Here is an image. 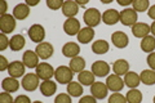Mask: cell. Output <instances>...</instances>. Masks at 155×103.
Listing matches in <instances>:
<instances>
[{
    "instance_id": "6da1fadb",
    "label": "cell",
    "mask_w": 155,
    "mask_h": 103,
    "mask_svg": "<svg viewBox=\"0 0 155 103\" xmlns=\"http://www.w3.org/2000/svg\"><path fill=\"white\" fill-rule=\"evenodd\" d=\"M84 22L87 23L88 27H96L98 26L100 22L102 21V14L100 13V11L97 8H89L84 12V16H83Z\"/></svg>"
},
{
    "instance_id": "7a4b0ae2",
    "label": "cell",
    "mask_w": 155,
    "mask_h": 103,
    "mask_svg": "<svg viewBox=\"0 0 155 103\" xmlns=\"http://www.w3.org/2000/svg\"><path fill=\"white\" fill-rule=\"evenodd\" d=\"M54 77L57 82H60V84H70L72 79H74V72L71 71L70 67L60 66L54 71Z\"/></svg>"
},
{
    "instance_id": "3957f363",
    "label": "cell",
    "mask_w": 155,
    "mask_h": 103,
    "mask_svg": "<svg viewBox=\"0 0 155 103\" xmlns=\"http://www.w3.org/2000/svg\"><path fill=\"white\" fill-rule=\"evenodd\" d=\"M27 34H28V37L31 39V41L38 43V44L43 43V40H44V37H45V30H44V27H43L41 24H39V23L32 24V26L28 28Z\"/></svg>"
},
{
    "instance_id": "277c9868",
    "label": "cell",
    "mask_w": 155,
    "mask_h": 103,
    "mask_svg": "<svg viewBox=\"0 0 155 103\" xmlns=\"http://www.w3.org/2000/svg\"><path fill=\"white\" fill-rule=\"evenodd\" d=\"M120 22L124 26H134L137 23V12L133 8H125L120 12Z\"/></svg>"
},
{
    "instance_id": "5b68a950",
    "label": "cell",
    "mask_w": 155,
    "mask_h": 103,
    "mask_svg": "<svg viewBox=\"0 0 155 103\" xmlns=\"http://www.w3.org/2000/svg\"><path fill=\"white\" fill-rule=\"evenodd\" d=\"M54 68H53L49 63H45V62H41L36 68H35V73L38 75L39 79L41 80H51L52 76H54Z\"/></svg>"
},
{
    "instance_id": "8992f818",
    "label": "cell",
    "mask_w": 155,
    "mask_h": 103,
    "mask_svg": "<svg viewBox=\"0 0 155 103\" xmlns=\"http://www.w3.org/2000/svg\"><path fill=\"white\" fill-rule=\"evenodd\" d=\"M16 28V18L11 14H4L0 16V30L3 34H11Z\"/></svg>"
},
{
    "instance_id": "52a82bcc",
    "label": "cell",
    "mask_w": 155,
    "mask_h": 103,
    "mask_svg": "<svg viewBox=\"0 0 155 103\" xmlns=\"http://www.w3.org/2000/svg\"><path fill=\"white\" fill-rule=\"evenodd\" d=\"M39 80H40V79L38 77L36 73H27V75L23 76L21 84H22V88L26 92H34V90L38 89Z\"/></svg>"
},
{
    "instance_id": "ba28073f",
    "label": "cell",
    "mask_w": 155,
    "mask_h": 103,
    "mask_svg": "<svg viewBox=\"0 0 155 103\" xmlns=\"http://www.w3.org/2000/svg\"><path fill=\"white\" fill-rule=\"evenodd\" d=\"M91 93L96 99H105V98L107 97L109 88L106 84H104V82L97 81V82H93V84L91 85Z\"/></svg>"
},
{
    "instance_id": "9c48e42d",
    "label": "cell",
    "mask_w": 155,
    "mask_h": 103,
    "mask_svg": "<svg viewBox=\"0 0 155 103\" xmlns=\"http://www.w3.org/2000/svg\"><path fill=\"white\" fill-rule=\"evenodd\" d=\"M106 85H107L109 90L114 92V93H119V92L124 88V81L122 80V77H120V76L113 73V75L107 76V80H106Z\"/></svg>"
},
{
    "instance_id": "30bf717a",
    "label": "cell",
    "mask_w": 155,
    "mask_h": 103,
    "mask_svg": "<svg viewBox=\"0 0 155 103\" xmlns=\"http://www.w3.org/2000/svg\"><path fill=\"white\" fill-rule=\"evenodd\" d=\"M80 28V22L76 18H67L65 23H64V31L69 36H75L79 34Z\"/></svg>"
},
{
    "instance_id": "8fae6325",
    "label": "cell",
    "mask_w": 155,
    "mask_h": 103,
    "mask_svg": "<svg viewBox=\"0 0 155 103\" xmlns=\"http://www.w3.org/2000/svg\"><path fill=\"white\" fill-rule=\"evenodd\" d=\"M25 68L26 66L23 65V62H19V61H14L9 63V67H8V73L11 77H14V79H18L25 75Z\"/></svg>"
},
{
    "instance_id": "7c38bea8",
    "label": "cell",
    "mask_w": 155,
    "mask_h": 103,
    "mask_svg": "<svg viewBox=\"0 0 155 103\" xmlns=\"http://www.w3.org/2000/svg\"><path fill=\"white\" fill-rule=\"evenodd\" d=\"M35 52L39 56V58H41V60H48V58H51L53 56L54 49H53L52 44H49V43H40L36 45Z\"/></svg>"
},
{
    "instance_id": "4fadbf2b",
    "label": "cell",
    "mask_w": 155,
    "mask_h": 103,
    "mask_svg": "<svg viewBox=\"0 0 155 103\" xmlns=\"http://www.w3.org/2000/svg\"><path fill=\"white\" fill-rule=\"evenodd\" d=\"M92 72H93L94 76H98V77L107 76L110 72V66L105 61H96L92 65Z\"/></svg>"
},
{
    "instance_id": "5bb4252c",
    "label": "cell",
    "mask_w": 155,
    "mask_h": 103,
    "mask_svg": "<svg viewBox=\"0 0 155 103\" xmlns=\"http://www.w3.org/2000/svg\"><path fill=\"white\" fill-rule=\"evenodd\" d=\"M22 62H23V65L28 68H36L40 65V63H39V56L36 54V52H32V50H27L23 53Z\"/></svg>"
},
{
    "instance_id": "9a60e30c",
    "label": "cell",
    "mask_w": 155,
    "mask_h": 103,
    "mask_svg": "<svg viewBox=\"0 0 155 103\" xmlns=\"http://www.w3.org/2000/svg\"><path fill=\"white\" fill-rule=\"evenodd\" d=\"M111 41H113L114 47L119 48V49H123L128 45L129 43V39H128V35L125 32H122V31H116L111 35Z\"/></svg>"
},
{
    "instance_id": "2e32d148",
    "label": "cell",
    "mask_w": 155,
    "mask_h": 103,
    "mask_svg": "<svg viewBox=\"0 0 155 103\" xmlns=\"http://www.w3.org/2000/svg\"><path fill=\"white\" fill-rule=\"evenodd\" d=\"M102 21L104 23L109 24V26H113V24H116L120 21V13L116 11V9L110 8L107 11H105L102 14Z\"/></svg>"
},
{
    "instance_id": "e0dca14e",
    "label": "cell",
    "mask_w": 155,
    "mask_h": 103,
    "mask_svg": "<svg viewBox=\"0 0 155 103\" xmlns=\"http://www.w3.org/2000/svg\"><path fill=\"white\" fill-rule=\"evenodd\" d=\"M149 32H151V31H150V26L146 23L137 22L134 26H132V34H133L134 37L143 39V37L149 36Z\"/></svg>"
},
{
    "instance_id": "ac0fdd59",
    "label": "cell",
    "mask_w": 155,
    "mask_h": 103,
    "mask_svg": "<svg viewBox=\"0 0 155 103\" xmlns=\"http://www.w3.org/2000/svg\"><path fill=\"white\" fill-rule=\"evenodd\" d=\"M79 53H80V47L76 43H66L62 47V54L67 58H71V60L79 56Z\"/></svg>"
},
{
    "instance_id": "d6986e66",
    "label": "cell",
    "mask_w": 155,
    "mask_h": 103,
    "mask_svg": "<svg viewBox=\"0 0 155 103\" xmlns=\"http://www.w3.org/2000/svg\"><path fill=\"white\" fill-rule=\"evenodd\" d=\"M62 13L67 18H75V16L79 13V5L75 2H71V0L65 2L64 7H62Z\"/></svg>"
},
{
    "instance_id": "ffe728a7",
    "label": "cell",
    "mask_w": 155,
    "mask_h": 103,
    "mask_svg": "<svg viewBox=\"0 0 155 103\" xmlns=\"http://www.w3.org/2000/svg\"><path fill=\"white\" fill-rule=\"evenodd\" d=\"M28 14H30V8L28 5L25 3V4H17L16 7L13 9V17L16 19H19V21H22V19H26L28 17Z\"/></svg>"
},
{
    "instance_id": "44dd1931",
    "label": "cell",
    "mask_w": 155,
    "mask_h": 103,
    "mask_svg": "<svg viewBox=\"0 0 155 103\" xmlns=\"http://www.w3.org/2000/svg\"><path fill=\"white\" fill-rule=\"evenodd\" d=\"M124 84L127 85L130 89H137V86L141 84V79H140V75H137L136 72H130L128 71L124 75Z\"/></svg>"
},
{
    "instance_id": "7402d4cb",
    "label": "cell",
    "mask_w": 155,
    "mask_h": 103,
    "mask_svg": "<svg viewBox=\"0 0 155 103\" xmlns=\"http://www.w3.org/2000/svg\"><path fill=\"white\" fill-rule=\"evenodd\" d=\"M78 41L81 44H88L89 41L93 40L94 37V31L92 27H83L78 34Z\"/></svg>"
},
{
    "instance_id": "603a6c76",
    "label": "cell",
    "mask_w": 155,
    "mask_h": 103,
    "mask_svg": "<svg viewBox=\"0 0 155 103\" xmlns=\"http://www.w3.org/2000/svg\"><path fill=\"white\" fill-rule=\"evenodd\" d=\"M2 88H3V90L7 92V93H14L19 89V82L17 81V79L9 76V77H5V79L3 80Z\"/></svg>"
},
{
    "instance_id": "cb8c5ba5",
    "label": "cell",
    "mask_w": 155,
    "mask_h": 103,
    "mask_svg": "<svg viewBox=\"0 0 155 103\" xmlns=\"http://www.w3.org/2000/svg\"><path fill=\"white\" fill-rule=\"evenodd\" d=\"M57 92V84L52 80H45L40 85V93L44 97H52Z\"/></svg>"
},
{
    "instance_id": "d4e9b609",
    "label": "cell",
    "mask_w": 155,
    "mask_h": 103,
    "mask_svg": "<svg viewBox=\"0 0 155 103\" xmlns=\"http://www.w3.org/2000/svg\"><path fill=\"white\" fill-rule=\"evenodd\" d=\"M113 70H114L115 75L123 76V75H125V73L129 71V63L125 61V60H118V61L114 62Z\"/></svg>"
},
{
    "instance_id": "484cf974",
    "label": "cell",
    "mask_w": 155,
    "mask_h": 103,
    "mask_svg": "<svg viewBox=\"0 0 155 103\" xmlns=\"http://www.w3.org/2000/svg\"><path fill=\"white\" fill-rule=\"evenodd\" d=\"M25 44H26L25 37L22 35H19V34H17V35L12 36L11 40H9V48H11L13 52H19L23 47H25Z\"/></svg>"
},
{
    "instance_id": "4316f807",
    "label": "cell",
    "mask_w": 155,
    "mask_h": 103,
    "mask_svg": "<svg viewBox=\"0 0 155 103\" xmlns=\"http://www.w3.org/2000/svg\"><path fill=\"white\" fill-rule=\"evenodd\" d=\"M140 47H141L142 52H145V53H153L155 50V37L150 36V35L146 36V37H143L141 40Z\"/></svg>"
},
{
    "instance_id": "83f0119b",
    "label": "cell",
    "mask_w": 155,
    "mask_h": 103,
    "mask_svg": "<svg viewBox=\"0 0 155 103\" xmlns=\"http://www.w3.org/2000/svg\"><path fill=\"white\" fill-rule=\"evenodd\" d=\"M71 68V71L72 72H83L84 71V68H85V61H84V58H81V57H75V58H72V60L70 61V66Z\"/></svg>"
},
{
    "instance_id": "f1b7e54d",
    "label": "cell",
    "mask_w": 155,
    "mask_h": 103,
    "mask_svg": "<svg viewBox=\"0 0 155 103\" xmlns=\"http://www.w3.org/2000/svg\"><path fill=\"white\" fill-rule=\"evenodd\" d=\"M78 80H79V82L81 85H92L93 82H96L93 72L92 71H85V70L78 75Z\"/></svg>"
},
{
    "instance_id": "f546056e",
    "label": "cell",
    "mask_w": 155,
    "mask_h": 103,
    "mask_svg": "<svg viewBox=\"0 0 155 103\" xmlns=\"http://www.w3.org/2000/svg\"><path fill=\"white\" fill-rule=\"evenodd\" d=\"M67 93H69L70 97H80L83 94V86H81L80 82H75L72 80L70 84H67Z\"/></svg>"
},
{
    "instance_id": "4dcf8cb0",
    "label": "cell",
    "mask_w": 155,
    "mask_h": 103,
    "mask_svg": "<svg viewBox=\"0 0 155 103\" xmlns=\"http://www.w3.org/2000/svg\"><path fill=\"white\" fill-rule=\"evenodd\" d=\"M141 82L145 85H154L155 84V71L153 70H143L140 75Z\"/></svg>"
},
{
    "instance_id": "1f68e13d",
    "label": "cell",
    "mask_w": 155,
    "mask_h": 103,
    "mask_svg": "<svg viewBox=\"0 0 155 103\" xmlns=\"http://www.w3.org/2000/svg\"><path fill=\"white\" fill-rule=\"evenodd\" d=\"M109 43L105 41V40H97L93 43V45H92V50L96 54H105V53L109 52Z\"/></svg>"
},
{
    "instance_id": "d6a6232c",
    "label": "cell",
    "mask_w": 155,
    "mask_h": 103,
    "mask_svg": "<svg viewBox=\"0 0 155 103\" xmlns=\"http://www.w3.org/2000/svg\"><path fill=\"white\" fill-rule=\"evenodd\" d=\"M125 98H127L128 103H141L142 102V93L138 89H130L127 93Z\"/></svg>"
},
{
    "instance_id": "836d02e7",
    "label": "cell",
    "mask_w": 155,
    "mask_h": 103,
    "mask_svg": "<svg viewBox=\"0 0 155 103\" xmlns=\"http://www.w3.org/2000/svg\"><path fill=\"white\" fill-rule=\"evenodd\" d=\"M132 5L136 12H145L150 7V3H149V0H134L132 3Z\"/></svg>"
},
{
    "instance_id": "e575fe53",
    "label": "cell",
    "mask_w": 155,
    "mask_h": 103,
    "mask_svg": "<svg viewBox=\"0 0 155 103\" xmlns=\"http://www.w3.org/2000/svg\"><path fill=\"white\" fill-rule=\"evenodd\" d=\"M109 103H128L127 98L120 93H113V95H110L109 98Z\"/></svg>"
},
{
    "instance_id": "d590c367",
    "label": "cell",
    "mask_w": 155,
    "mask_h": 103,
    "mask_svg": "<svg viewBox=\"0 0 155 103\" xmlns=\"http://www.w3.org/2000/svg\"><path fill=\"white\" fill-rule=\"evenodd\" d=\"M64 3L65 2H62V0H47V7L52 11H57V9L64 7Z\"/></svg>"
},
{
    "instance_id": "8d00e7d4",
    "label": "cell",
    "mask_w": 155,
    "mask_h": 103,
    "mask_svg": "<svg viewBox=\"0 0 155 103\" xmlns=\"http://www.w3.org/2000/svg\"><path fill=\"white\" fill-rule=\"evenodd\" d=\"M54 103H71V97L69 94H58L54 99Z\"/></svg>"
},
{
    "instance_id": "74e56055",
    "label": "cell",
    "mask_w": 155,
    "mask_h": 103,
    "mask_svg": "<svg viewBox=\"0 0 155 103\" xmlns=\"http://www.w3.org/2000/svg\"><path fill=\"white\" fill-rule=\"evenodd\" d=\"M0 103H14V99L12 98L11 93L4 92L0 94Z\"/></svg>"
},
{
    "instance_id": "f35d334b",
    "label": "cell",
    "mask_w": 155,
    "mask_h": 103,
    "mask_svg": "<svg viewBox=\"0 0 155 103\" xmlns=\"http://www.w3.org/2000/svg\"><path fill=\"white\" fill-rule=\"evenodd\" d=\"M9 47V39L7 37L5 34H2L0 35V50H5Z\"/></svg>"
},
{
    "instance_id": "ab89813d",
    "label": "cell",
    "mask_w": 155,
    "mask_h": 103,
    "mask_svg": "<svg viewBox=\"0 0 155 103\" xmlns=\"http://www.w3.org/2000/svg\"><path fill=\"white\" fill-rule=\"evenodd\" d=\"M147 65L150 66V70H153L155 71V52L153 53H150V54L147 56Z\"/></svg>"
},
{
    "instance_id": "60d3db41",
    "label": "cell",
    "mask_w": 155,
    "mask_h": 103,
    "mask_svg": "<svg viewBox=\"0 0 155 103\" xmlns=\"http://www.w3.org/2000/svg\"><path fill=\"white\" fill-rule=\"evenodd\" d=\"M78 103H97V99L93 95H84L80 98Z\"/></svg>"
},
{
    "instance_id": "b9f144b4",
    "label": "cell",
    "mask_w": 155,
    "mask_h": 103,
    "mask_svg": "<svg viewBox=\"0 0 155 103\" xmlns=\"http://www.w3.org/2000/svg\"><path fill=\"white\" fill-rule=\"evenodd\" d=\"M14 103H31V101L27 95H18L16 99H14Z\"/></svg>"
},
{
    "instance_id": "7bdbcfd3",
    "label": "cell",
    "mask_w": 155,
    "mask_h": 103,
    "mask_svg": "<svg viewBox=\"0 0 155 103\" xmlns=\"http://www.w3.org/2000/svg\"><path fill=\"white\" fill-rule=\"evenodd\" d=\"M0 62H2V65H0V71H5V70H8L9 63H8V61H7V58L4 57V56H2V57H0Z\"/></svg>"
},
{
    "instance_id": "ee69618b",
    "label": "cell",
    "mask_w": 155,
    "mask_h": 103,
    "mask_svg": "<svg viewBox=\"0 0 155 103\" xmlns=\"http://www.w3.org/2000/svg\"><path fill=\"white\" fill-rule=\"evenodd\" d=\"M147 14H149V17H150V18L155 21V5H153V7H150V8H149Z\"/></svg>"
},
{
    "instance_id": "f6af8a7d",
    "label": "cell",
    "mask_w": 155,
    "mask_h": 103,
    "mask_svg": "<svg viewBox=\"0 0 155 103\" xmlns=\"http://www.w3.org/2000/svg\"><path fill=\"white\" fill-rule=\"evenodd\" d=\"M3 9H2V16H4V14H7V2H3Z\"/></svg>"
},
{
    "instance_id": "bcb514c9",
    "label": "cell",
    "mask_w": 155,
    "mask_h": 103,
    "mask_svg": "<svg viewBox=\"0 0 155 103\" xmlns=\"http://www.w3.org/2000/svg\"><path fill=\"white\" fill-rule=\"evenodd\" d=\"M120 5H129V4H132L133 2H129V0H125V2H123V0H119L118 2Z\"/></svg>"
},
{
    "instance_id": "7dc6e473",
    "label": "cell",
    "mask_w": 155,
    "mask_h": 103,
    "mask_svg": "<svg viewBox=\"0 0 155 103\" xmlns=\"http://www.w3.org/2000/svg\"><path fill=\"white\" fill-rule=\"evenodd\" d=\"M150 31H151V34H153V36L155 37V21L151 23V26H150Z\"/></svg>"
},
{
    "instance_id": "c3c4849f",
    "label": "cell",
    "mask_w": 155,
    "mask_h": 103,
    "mask_svg": "<svg viewBox=\"0 0 155 103\" xmlns=\"http://www.w3.org/2000/svg\"><path fill=\"white\" fill-rule=\"evenodd\" d=\"M26 4H27L28 7H30V5H31V7H34V5H38V2H36V3H31V0H27Z\"/></svg>"
},
{
    "instance_id": "681fc988",
    "label": "cell",
    "mask_w": 155,
    "mask_h": 103,
    "mask_svg": "<svg viewBox=\"0 0 155 103\" xmlns=\"http://www.w3.org/2000/svg\"><path fill=\"white\" fill-rule=\"evenodd\" d=\"M76 4H78V5H85L87 2H76Z\"/></svg>"
},
{
    "instance_id": "f907efd6",
    "label": "cell",
    "mask_w": 155,
    "mask_h": 103,
    "mask_svg": "<svg viewBox=\"0 0 155 103\" xmlns=\"http://www.w3.org/2000/svg\"><path fill=\"white\" fill-rule=\"evenodd\" d=\"M34 103H43V102H40V101H35V102H34Z\"/></svg>"
},
{
    "instance_id": "816d5d0a",
    "label": "cell",
    "mask_w": 155,
    "mask_h": 103,
    "mask_svg": "<svg viewBox=\"0 0 155 103\" xmlns=\"http://www.w3.org/2000/svg\"><path fill=\"white\" fill-rule=\"evenodd\" d=\"M153 101H154V103H155V97H154V99H153Z\"/></svg>"
}]
</instances>
